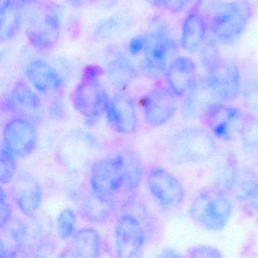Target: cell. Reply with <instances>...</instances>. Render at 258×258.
I'll use <instances>...</instances> for the list:
<instances>
[{"label": "cell", "instance_id": "cell-19", "mask_svg": "<svg viewBox=\"0 0 258 258\" xmlns=\"http://www.w3.org/2000/svg\"><path fill=\"white\" fill-rule=\"evenodd\" d=\"M25 75L31 85L42 95L57 93L64 86L59 72L43 59L31 61L27 66Z\"/></svg>", "mask_w": 258, "mask_h": 258}, {"label": "cell", "instance_id": "cell-4", "mask_svg": "<svg viewBox=\"0 0 258 258\" xmlns=\"http://www.w3.org/2000/svg\"><path fill=\"white\" fill-rule=\"evenodd\" d=\"M217 150V144L211 134L203 128L187 126L176 131L170 137L168 151L173 161L199 164L209 161Z\"/></svg>", "mask_w": 258, "mask_h": 258}, {"label": "cell", "instance_id": "cell-36", "mask_svg": "<svg viewBox=\"0 0 258 258\" xmlns=\"http://www.w3.org/2000/svg\"><path fill=\"white\" fill-rule=\"evenodd\" d=\"M145 45H146V38L145 36L143 37H134L130 42L128 49L132 55H138L144 50Z\"/></svg>", "mask_w": 258, "mask_h": 258}, {"label": "cell", "instance_id": "cell-2", "mask_svg": "<svg viewBox=\"0 0 258 258\" xmlns=\"http://www.w3.org/2000/svg\"><path fill=\"white\" fill-rule=\"evenodd\" d=\"M26 7L25 33L28 42L40 52L52 50L61 37V18L58 9L43 0Z\"/></svg>", "mask_w": 258, "mask_h": 258}, {"label": "cell", "instance_id": "cell-30", "mask_svg": "<svg viewBox=\"0 0 258 258\" xmlns=\"http://www.w3.org/2000/svg\"><path fill=\"white\" fill-rule=\"evenodd\" d=\"M0 158V182L2 185L12 182L16 171V155L3 141Z\"/></svg>", "mask_w": 258, "mask_h": 258}, {"label": "cell", "instance_id": "cell-11", "mask_svg": "<svg viewBox=\"0 0 258 258\" xmlns=\"http://www.w3.org/2000/svg\"><path fill=\"white\" fill-rule=\"evenodd\" d=\"M244 115L239 108L217 102L210 105L201 116L202 123L217 138L229 141L241 129Z\"/></svg>", "mask_w": 258, "mask_h": 258}, {"label": "cell", "instance_id": "cell-9", "mask_svg": "<svg viewBox=\"0 0 258 258\" xmlns=\"http://www.w3.org/2000/svg\"><path fill=\"white\" fill-rule=\"evenodd\" d=\"M3 111L12 117L27 119L37 125L43 119V104L38 95L25 81L14 84L2 102Z\"/></svg>", "mask_w": 258, "mask_h": 258}, {"label": "cell", "instance_id": "cell-14", "mask_svg": "<svg viewBox=\"0 0 258 258\" xmlns=\"http://www.w3.org/2000/svg\"><path fill=\"white\" fill-rule=\"evenodd\" d=\"M107 120L113 131L132 135L138 129L139 120L135 102L131 96L118 92L110 98L105 109Z\"/></svg>", "mask_w": 258, "mask_h": 258}, {"label": "cell", "instance_id": "cell-1", "mask_svg": "<svg viewBox=\"0 0 258 258\" xmlns=\"http://www.w3.org/2000/svg\"><path fill=\"white\" fill-rule=\"evenodd\" d=\"M205 78L220 102L235 100L240 93L241 73L236 63L220 55L214 43L202 50Z\"/></svg>", "mask_w": 258, "mask_h": 258}, {"label": "cell", "instance_id": "cell-29", "mask_svg": "<svg viewBox=\"0 0 258 258\" xmlns=\"http://www.w3.org/2000/svg\"><path fill=\"white\" fill-rule=\"evenodd\" d=\"M240 134L244 150L251 155H258V116H244Z\"/></svg>", "mask_w": 258, "mask_h": 258}, {"label": "cell", "instance_id": "cell-25", "mask_svg": "<svg viewBox=\"0 0 258 258\" xmlns=\"http://www.w3.org/2000/svg\"><path fill=\"white\" fill-rule=\"evenodd\" d=\"M115 204L92 191L85 196L81 204L83 217L93 223H104L112 214Z\"/></svg>", "mask_w": 258, "mask_h": 258}, {"label": "cell", "instance_id": "cell-21", "mask_svg": "<svg viewBox=\"0 0 258 258\" xmlns=\"http://www.w3.org/2000/svg\"><path fill=\"white\" fill-rule=\"evenodd\" d=\"M217 102L220 101L204 78L184 96L181 114L185 118H200L210 105Z\"/></svg>", "mask_w": 258, "mask_h": 258}, {"label": "cell", "instance_id": "cell-33", "mask_svg": "<svg viewBox=\"0 0 258 258\" xmlns=\"http://www.w3.org/2000/svg\"><path fill=\"white\" fill-rule=\"evenodd\" d=\"M188 257H222L223 255L216 247L208 245H198L190 247L187 251Z\"/></svg>", "mask_w": 258, "mask_h": 258}, {"label": "cell", "instance_id": "cell-13", "mask_svg": "<svg viewBox=\"0 0 258 258\" xmlns=\"http://www.w3.org/2000/svg\"><path fill=\"white\" fill-rule=\"evenodd\" d=\"M146 241L144 228L140 220L126 213L119 217L114 229V243L119 257L137 256Z\"/></svg>", "mask_w": 258, "mask_h": 258}, {"label": "cell", "instance_id": "cell-15", "mask_svg": "<svg viewBox=\"0 0 258 258\" xmlns=\"http://www.w3.org/2000/svg\"><path fill=\"white\" fill-rule=\"evenodd\" d=\"M4 141L16 157L25 158L37 146L35 124L27 119L12 117L4 125Z\"/></svg>", "mask_w": 258, "mask_h": 258}, {"label": "cell", "instance_id": "cell-35", "mask_svg": "<svg viewBox=\"0 0 258 258\" xmlns=\"http://www.w3.org/2000/svg\"><path fill=\"white\" fill-rule=\"evenodd\" d=\"M193 0H167L164 10L173 14H177L183 11Z\"/></svg>", "mask_w": 258, "mask_h": 258}, {"label": "cell", "instance_id": "cell-40", "mask_svg": "<svg viewBox=\"0 0 258 258\" xmlns=\"http://www.w3.org/2000/svg\"><path fill=\"white\" fill-rule=\"evenodd\" d=\"M0 1H1V6H4L5 5V4H7V3L11 1V0H0Z\"/></svg>", "mask_w": 258, "mask_h": 258}, {"label": "cell", "instance_id": "cell-28", "mask_svg": "<svg viewBox=\"0 0 258 258\" xmlns=\"http://www.w3.org/2000/svg\"><path fill=\"white\" fill-rule=\"evenodd\" d=\"M124 165L126 188L133 193L140 186L143 179V167L141 160L137 153L131 149H125L120 152Z\"/></svg>", "mask_w": 258, "mask_h": 258}, {"label": "cell", "instance_id": "cell-17", "mask_svg": "<svg viewBox=\"0 0 258 258\" xmlns=\"http://www.w3.org/2000/svg\"><path fill=\"white\" fill-rule=\"evenodd\" d=\"M164 78L167 87L177 97H184L198 82L196 62L190 57H176L169 66Z\"/></svg>", "mask_w": 258, "mask_h": 258}, {"label": "cell", "instance_id": "cell-3", "mask_svg": "<svg viewBox=\"0 0 258 258\" xmlns=\"http://www.w3.org/2000/svg\"><path fill=\"white\" fill-rule=\"evenodd\" d=\"M103 70L90 66L84 69L81 81L74 90L72 100L86 123L94 124L105 112L110 97L101 84Z\"/></svg>", "mask_w": 258, "mask_h": 258}, {"label": "cell", "instance_id": "cell-39", "mask_svg": "<svg viewBox=\"0 0 258 258\" xmlns=\"http://www.w3.org/2000/svg\"><path fill=\"white\" fill-rule=\"evenodd\" d=\"M40 0H19V2L24 6V7H28V6L34 5L37 3L40 2Z\"/></svg>", "mask_w": 258, "mask_h": 258}, {"label": "cell", "instance_id": "cell-7", "mask_svg": "<svg viewBox=\"0 0 258 258\" xmlns=\"http://www.w3.org/2000/svg\"><path fill=\"white\" fill-rule=\"evenodd\" d=\"M90 183L92 191L115 205L118 204L121 192L131 194L126 188L124 165L120 153L96 161L90 171Z\"/></svg>", "mask_w": 258, "mask_h": 258}, {"label": "cell", "instance_id": "cell-34", "mask_svg": "<svg viewBox=\"0 0 258 258\" xmlns=\"http://www.w3.org/2000/svg\"><path fill=\"white\" fill-rule=\"evenodd\" d=\"M0 226L10 221L12 218L11 207L7 193L4 189L1 190V199H0Z\"/></svg>", "mask_w": 258, "mask_h": 258}, {"label": "cell", "instance_id": "cell-24", "mask_svg": "<svg viewBox=\"0 0 258 258\" xmlns=\"http://www.w3.org/2000/svg\"><path fill=\"white\" fill-rule=\"evenodd\" d=\"M22 7L19 0H11L1 6L0 10V40L7 42L16 37L22 22Z\"/></svg>", "mask_w": 258, "mask_h": 258}, {"label": "cell", "instance_id": "cell-32", "mask_svg": "<svg viewBox=\"0 0 258 258\" xmlns=\"http://www.w3.org/2000/svg\"><path fill=\"white\" fill-rule=\"evenodd\" d=\"M123 18L120 16H113L99 25L94 31V39L96 41H104L111 37L117 32L119 28L122 26Z\"/></svg>", "mask_w": 258, "mask_h": 258}, {"label": "cell", "instance_id": "cell-20", "mask_svg": "<svg viewBox=\"0 0 258 258\" xmlns=\"http://www.w3.org/2000/svg\"><path fill=\"white\" fill-rule=\"evenodd\" d=\"M111 87L123 92L137 76V69L129 57L121 52H114L108 56L103 70Z\"/></svg>", "mask_w": 258, "mask_h": 258}, {"label": "cell", "instance_id": "cell-23", "mask_svg": "<svg viewBox=\"0 0 258 258\" xmlns=\"http://www.w3.org/2000/svg\"><path fill=\"white\" fill-rule=\"evenodd\" d=\"M26 227L18 220L11 218L0 226V257H16L25 244Z\"/></svg>", "mask_w": 258, "mask_h": 258}, {"label": "cell", "instance_id": "cell-12", "mask_svg": "<svg viewBox=\"0 0 258 258\" xmlns=\"http://www.w3.org/2000/svg\"><path fill=\"white\" fill-rule=\"evenodd\" d=\"M177 107V96L168 87L156 86L145 96V119L150 126H164L174 117Z\"/></svg>", "mask_w": 258, "mask_h": 258}, {"label": "cell", "instance_id": "cell-37", "mask_svg": "<svg viewBox=\"0 0 258 258\" xmlns=\"http://www.w3.org/2000/svg\"><path fill=\"white\" fill-rule=\"evenodd\" d=\"M249 204H250V208L252 211L255 213L258 217V182L250 196V199H248Z\"/></svg>", "mask_w": 258, "mask_h": 258}, {"label": "cell", "instance_id": "cell-27", "mask_svg": "<svg viewBox=\"0 0 258 258\" xmlns=\"http://www.w3.org/2000/svg\"><path fill=\"white\" fill-rule=\"evenodd\" d=\"M241 101L243 105L250 111H258V67H247L244 76L241 75Z\"/></svg>", "mask_w": 258, "mask_h": 258}, {"label": "cell", "instance_id": "cell-16", "mask_svg": "<svg viewBox=\"0 0 258 258\" xmlns=\"http://www.w3.org/2000/svg\"><path fill=\"white\" fill-rule=\"evenodd\" d=\"M202 0H197L184 18L180 45L186 52L193 53L203 46L208 32V19L202 10Z\"/></svg>", "mask_w": 258, "mask_h": 258}, {"label": "cell", "instance_id": "cell-10", "mask_svg": "<svg viewBox=\"0 0 258 258\" xmlns=\"http://www.w3.org/2000/svg\"><path fill=\"white\" fill-rule=\"evenodd\" d=\"M146 182L152 197L164 209H176L185 199V189L180 181L163 167L151 168Z\"/></svg>", "mask_w": 258, "mask_h": 258}, {"label": "cell", "instance_id": "cell-8", "mask_svg": "<svg viewBox=\"0 0 258 258\" xmlns=\"http://www.w3.org/2000/svg\"><path fill=\"white\" fill-rule=\"evenodd\" d=\"M145 38L146 45L141 63L143 73L152 79L164 78L170 63L176 58L177 44L164 28L155 30L145 36Z\"/></svg>", "mask_w": 258, "mask_h": 258}, {"label": "cell", "instance_id": "cell-31", "mask_svg": "<svg viewBox=\"0 0 258 258\" xmlns=\"http://www.w3.org/2000/svg\"><path fill=\"white\" fill-rule=\"evenodd\" d=\"M77 215L72 208H64L58 214L56 222L57 233L62 240L72 238L76 232Z\"/></svg>", "mask_w": 258, "mask_h": 258}, {"label": "cell", "instance_id": "cell-26", "mask_svg": "<svg viewBox=\"0 0 258 258\" xmlns=\"http://www.w3.org/2000/svg\"><path fill=\"white\" fill-rule=\"evenodd\" d=\"M258 182L256 173L248 167L237 170L229 191L238 202H247Z\"/></svg>", "mask_w": 258, "mask_h": 258}, {"label": "cell", "instance_id": "cell-22", "mask_svg": "<svg viewBox=\"0 0 258 258\" xmlns=\"http://www.w3.org/2000/svg\"><path fill=\"white\" fill-rule=\"evenodd\" d=\"M102 248V239L99 232L91 227L77 230L71 238L64 256L75 257H98Z\"/></svg>", "mask_w": 258, "mask_h": 258}, {"label": "cell", "instance_id": "cell-6", "mask_svg": "<svg viewBox=\"0 0 258 258\" xmlns=\"http://www.w3.org/2000/svg\"><path fill=\"white\" fill-rule=\"evenodd\" d=\"M232 212V204L227 192L217 187L199 191L189 207L191 219L211 231L223 230Z\"/></svg>", "mask_w": 258, "mask_h": 258}, {"label": "cell", "instance_id": "cell-5", "mask_svg": "<svg viewBox=\"0 0 258 258\" xmlns=\"http://www.w3.org/2000/svg\"><path fill=\"white\" fill-rule=\"evenodd\" d=\"M253 15V7L247 0H233L216 9L208 19L213 37L222 44H231L245 31Z\"/></svg>", "mask_w": 258, "mask_h": 258}, {"label": "cell", "instance_id": "cell-18", "mask_svg": "<svg viewBox=\"0 0 258 258\" xmlns=\"http://www.w3.org/2000/svg\"><path fill=\"white\" fill-rule=\"evenodd\" d=\"M12 181V195L16 206L22 214L33 215L41 203L43 192L40 184L25 173H20Z\"/></svg>", "mask_w": 258, "mask_h": 258}, {"label": "cell", "instance_id": "cell-38", "mask_svg": "<svg viewBox=\"0 0 258 258\" xmlns=\"http://www.w3.org/2000/svg\"><path fill=\"white\" fill-rule=\"evenodd\" d=\"M148 4L157 9H164L167 0H146Z\"/></svg>", "mask_w": 258, "mask_h": 258}]
</instances>
